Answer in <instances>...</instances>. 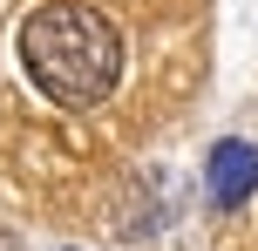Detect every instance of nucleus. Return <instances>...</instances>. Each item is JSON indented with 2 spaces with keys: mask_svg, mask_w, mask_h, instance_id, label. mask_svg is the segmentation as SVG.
<instances>
[{
  "mask_svg": "<svg viewBox=\"0 0 258 251\" xmlns=\"http://www.w3.org/2000/svg\"><path fill=\"white\" fill-rule=\"evenodd\" d=\"M21 68L54 109H102L129 68L122 21L95 0H41L21 21Z\"/></svg>",
  "mask_w": 258,
  "mask_h": 251,
  "instance_id": "obj_1",
  "label": "nucleus"
},
{
  "mask_svg": "<svg viewBox=\"0 0 258 251\" xmlns=\"http://www.w3.org/2000/svg\"><path fill=\"white\" fill-rule=\"evenodd\" d=\"M204 190H211V204H218V211H238V204L258 190V149H251V143H218V149H211Z\"/></svg>",
  "mask_w": 258,
  "mask_h": 251,
  "instance_id": "obj_2",
  "label": "nucleus"
}]
</instances>
